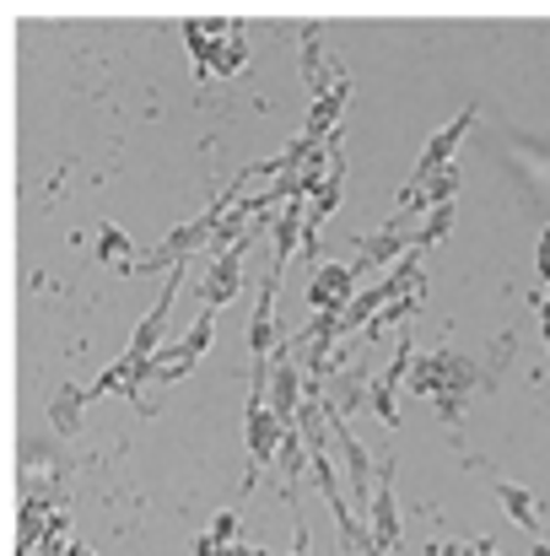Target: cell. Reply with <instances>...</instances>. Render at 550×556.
Returning a JSON list of instances; mask_svg holds the SVG:
<instances>
[{"instance_id":"277c9868","label":"cell","mask_w":550,"mask_h":556,"mask_svg":"<svg viewBox=\"0 0 550 556\" xmlns=\"http://www.w3.org/2000/svg\"><path fill=\"white\" fill-rule=\"evenodd\" d=\"M410 243H415V227H410V216L405 211H394L388 222H383V232H367L362 243H357V276L362 270H378V265H399L405 254H410Z\"/></svg>"},{"instance_id":"484cf974","label":"cell","mask_w":550,"mask_h":556,"mask_svg":"<svg viewBox=\"0 0 550 556\" xmlns=\"http://www.w3.org/2000/svg\"><path fill=\"white\" fill-rule=\"evenodd\" d=\"M475 556H497V546L491 541H475Z\"/></svg>"},{"instance_id":"ac0fdd59","label":"cell","mask_w":550,"mask_h":556,"mask_svg":"<svg viewBox=\"0 0 550 556\" xmlns=\"http://www.w3.org/2000/svg\"><path fill=\"white\" fill-rule=\"evenodd\" d=\"M183 38L194 49V76L205 81L210 76V60H216V38H205V22H183Z\"/></svg>"},{"instance_id":"44dd1931","label":"cell","mask_w":550,"mask_h":556,"mask_svg":"<svg viewBox=\"0 0 550 556\" xmlns=\"http://www.w3.org/2000/svg\"><path fill=\"white\" fill-rule=\"evenodd\" d=\"M421 303H426V292H410V298H399V303H388V308H383V314H378V319L367 325V336H383V325H399V319H410V314H415Z\"/></svg>"},{"instance_id":"7c38bea8","label":"cell","mask_w":550,"mask_h":556,"mask_svg":"<svg viewBox=\"0 0 550 556\" xmlns=\"http://www.w3.org/2000/svg\"><path fill=\"white\" fill-rule=\"evenodd\" d=\"M330 448L341 454V465H346L351 486H357L367 503H372V454H367L362 443H357V432H351L346 421H330Z\"/></svg>"},{"instance_id":"4fadbf2b","label":"cell","mask_w":550,"mask_h":556,"mask_svg":"<svg viewBox=\"0 0 550 556\" xmlns=\"http://www.w3.org/2000/svg\"><path fill=\"white\" fill-rule=\"evenodd\" d=\"M470 125H475V109H464L459 119H448L432 141H426V152H421V163H415V174H443V168H453V147L470 136Z\"/></svg>"},{"instance_id":"9c48e42d","label":"cell","mask_w":550,"mask_h":556,"mask_svg":"<svg viewBox=\"0 0 550 556\" xmlns=\"http://www.w3.org/2000/svg\"><path fill=\"white\" fill-rule=\"evenodd\" d=\"M303 76H308V87H314V103L346 87L341 60H324V49H319V22H308V27H303Z\"/></svg>"},{"instance_id":"5b68a950","label":"cell","mask_w":550,"mask_h":556,"mask_svg":"<svg viewBox=\"0 0 550 556\" xmlns=\"http://www.w3.org/2000/svg\"><path fill=\"white\" fill-rule=\"evenodd\" d=\"M367 535L378 552H394L399 546V503H394V459L383 465V481L372 486V503H367Z\"/></svg>"},{"instance_id":"7402d4cb","label":"cell","mask_w":550,"mask_h":556,"mask_svg":"<svg viewBox=\"0 0 550 556\" xmlns=\"http://www.w3.org/2000/svg\"><path fill=\"white\" fill-rule=\"evenodd\" d=\"M232 535H238V514H216L205 530V541H216V546H232Z\"/></svg>"},{"instance_id":"d4e9b609","label":"cell","mask_w":550,"mask_h":556,"mask_svg":"<svg viewBox=\"0 0 550 556\" xmlns=\"http://www.w3.org/2000/svg\"><path fill=\"white\" fill-rule=\"evenodd\" d=\"M292 556H308V525H303V519H297V552Z\"/></svg>"},{"instance_id":"603a6c76","label":"cell","mask_w":550,"mask_h":556,"mask_svg":"<svg viewBox=\"0 0 550 556\" xmlns=\"http://www.w3.org/2000/svg\"><path fill=\"white\" fill-rule=\"evenodd\" d=\"M426 556H475L470 546H459V541H443V546H432Z\"/></svg>"},{"instance_id":"3957f363","label":"cell","mask_w":550,"mask_h":556,"mask_svg":"<svg viewBox=\"0 0 550 556\" xmlns=\"http://www.w3.org/2000/svg\"><path fill=\"white\" fill-rule=\"evenodd\" d=\"M286 432H292V427H286L270 405L248 400V476H243V486H254V476H259V470H270V465L281 459Z\"/></svg>"},{"instance_id":"83f0119b","label":"cell","mask_w":550,"mask_h":556,"mask_svg":"<svg viewBox=\"0 0 550 556\" xmlns=\"http://www.w3.org/2000/svg\"><path fill=\"white\" fill-rule=\"evenodd\" d=\"M529 556H550V546H546V541H540V546H535V552H529Z\"/></svg>"},{"instance_id":"52a82bcc","label":"cell","mask_w":550,"mask_h":556,"mask_svg":"<svg viewBox=\"0 0 550 556\" xmlns=\"http://www.w3.org/2000/svg\"><path fill=\"white\" fill-rule=\"evenodd\" d=\"M410 363H415V346H410V341H399L394 363L367 383V405L383 416V427H399V405H394V394H399V383L410 378Z\"/></svg>"},{"instance_id":"f1b7e54d","label":"cell","mask_w":550,"mask_h":556,"mask_svg":"<svg viewBox=\"0 0 550 556\" xmlns=\"http://www.w3.org/2000/svg\"><path fill=\"white\" fill-rule=\"evenodd\" d=\"M546 346H550V325H546Z\"/></svg>"},{"instance_id":"ba28073f","label":"cell","mask_w":550,"mask_h":556,"mask_svg":"<svg viewBox=\"0 0 550 556\" xmlns=\"http://www.w3.org/2000/svg\"><path fill=\"white\" fill-rule=\"evenodd\" d=\"M367 400V372L362 368H335L319 383V405L330 421H351V410Z\"/></svg>"},{"instance_id":"ffe728a7","label":"cell","mask_w":550,"mask_h":556,"mask_svg":"<svg viewBox=\"0 0 550 556\" xmlns=\"http://www.w3.org/2000/svg\"><path fill=\"white\" fill-rule=\"evenodd\" d=\"M130 238L119 227H98V260H114V265H130Z\"/></svg>"},{"instance_id":"7a4b0ae2","label":"cell","mask_w":550,"mask_h":556,"mask_svg":"<svg viewBox=\"0 0 550 556\" xmlns=\"http://www.w3.org/2000/svg\"><path fill=\"white\" fill-rule=\"evenodd\" d=\"M216 341V308H200V319H194V330L174 341V346H157L152 357H146V383H179L183 372L200 363V352ZM146 410H157L152 405V394H146Z\"/></svg>"},{"instance_id":"5bb4252c","label":"cell","mask_w":550,"mask_h":556,"mask_svg":"<svg viewBox=\"0 0 550 556\" xmlns=\"http://www.w3.org/2000/svg\"><path fill=\"white\" fill-rule=\"evenodd\" d=\"M346 103H351V81H346L341 92H330V98H319V103H314V114H308V130H303L297 141H308V147H324V141L341 130V114H346Z\"/></svg>"},{"instance_id":"4316f807","label":"cell","mask_w":550,"mask_h":556,"mask_svg":"<svg viewBox=\"0 0 550 556\" xmlns=\"http://www.w3.org/2000/svg\"><path fill=\"white\" fill-rule=\"evenodd\" d=\"M540 319L550 325V292H540Z\"/></svg>"},{"instance_id":"d6986e66","label":"cell","mask_w":550,"mask_h":556,"mask_svg":"<svg viewBox=\"0 0 550 556\" xmlns=\"http://www.w3.org/2000/svg\"><path fill=\"white\" fill-rule=\"evenodd\" d=\"M243 60H248V38H227V43H216L210 71H216V76H238V71H243Z\"/></svg>"},{"instance_id":"2e32d148","label":"cell","mask_w":550,"mask_h":556,"mask_svg":"<svg viewBox=\"0 0 550 556\" xmlns=\"http://www.w3.org/2000/svg\"><path fill=\"white\" fill-rule=\"evenodd\" d=\"M497 497H502V508H508V519H513V525H524L529 535H540V503H535L524 486L502 481V486H497Z\"/></svg>"},{"instance_id":"6da1fadb","label":"cell","mask_w":550,"mask_h":556,"mask_svg":"<svg viewBox=\"0 0 550 556\" xmlns=\"http://www.w3.org/2000/svg\"><path fill=\"white\" fill-rule=\"evenodd\" d=\"M475 363L470 357H459V352H426V357H415L410 363V389L426 400V405H437V416L453 427L459 421V410H464V400H470V389H475Z\"/></svg>"},{"instance_id":"8992f818","label":"cell","mask_w":550,"mask_h":556,"mask_svg":"<svg viewBox=\"0 0 550 556\" xmlns=\"http://www.w3.org/2000/svg\"><path fill=\"white\" fill-rule=\"evenodd\" d=\"M357 298V270L351 265H319L314 281H308V303L314 314H346Z\"/></svg>"},{"instance_id":"30bf717a","label":"cell","mask_w":550,"mask_h":556,"mask_svg":"<svg viewBox=\"0 0 550 556\" xmlns=\"http://www.w3.org/2000/svg\"><path fill=\"white\" fill-rule=\"evenodd\" d=\"M243 254H248V238L210 260V270H205V308H221V303L238 298V287H243Z\"/></svg>"},{"instance_id":"cb8c5ba5","label":"cell","mask_w":550,"mask_h":556,"mask_svg":"<svg viewBox=\"0 0 550 556\" xmlns=\"http://www.w3.org/2000/svg\"><path fill=\"white\" fill-rule=\"evenodd\" d=\"M540 276L550 281V227H546V238H540Z\"/></svg>"},{"instance_id":"9a60e30c","label":"cell","mask_w":550,"mask_h":556,"mask_svg":"<svg viewBox=\"0 0 550 556\" xmlns=\"http://www.w3.org/2000/svg\"><path fill=\"white\" fill-rule=\"evenodd\" d=\"M81 410H87V389H81V383H65V389L49 400V427L76 432V427H81Z\"/></svg>"},{"instance_id":"e0dca14e","label":"cell","mask_w":550,"mask_h":556,"mask_svg":"<svg viewBox=\"0 0 550 556\" xmlns=\"http://www.w3.org/2000/svg\"><path fill=\"white\" fill-rule=\"evenodd\" d=\"M448 232H453V205H432V211L421 216V227H415V243H410V249H415V254H426V249H437Z\"/></svg>"},{"instance_id":"8fae6325","label":"cell","mask_w":550,"mask_h":556,"mask_svg":"<svg viewBox=\"0 0 550 556\" xmlns=\"http://www.w3.org/2000/svg\"><path fill=\"white\" fill-rule=\"evenodd\" d=\"M276 287H281V276H265V292H259L254 319H248V352H254V363H270V352L281 346V336H276Z\"/></svg>"}]
</instances>
